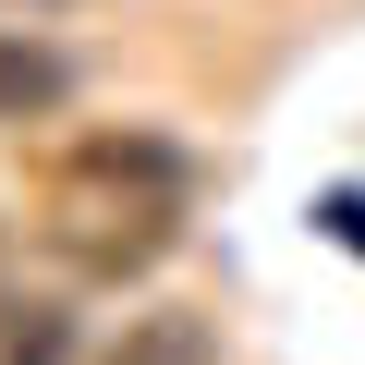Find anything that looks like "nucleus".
Here are the masks:
<instances>
[{"mask_svg": "<svg viewBox=\"0 0 365 365\" xmlns=\"http://www.w3.org/2000/svg\"><path fill=\"white\" fill-rule=\"evenodd\" d=\"M0 365H61V317H49V304H25V329L0 341Z\"/></svg>", "mask_w": 365, "mask_h": 365, "instance_id": "7ed1b4c3", "label": "nucleus"}, {"mask_svg": "<svg viewBox=\"0 0 365 365\" xmlns=\"http://www.w3.org/2000/svg\"><path fill=\"white\" fill-rule=\"evenodd\" d=\"M73 98V61L49 37H0V122H49Z\"/></svg>", "mask_w": 365, "mask_h": 365, "instance_id": "f03ea898", "label": "nucleus"}, {"mask_svg": "<svg viewBox=\"0 0 365 365\" xmlns=\"http://www.w3.org/2000/svg\"><path fill=\"white\" fill-rule=\"evenodd\" d=\"M182 195H195V170H182V146L158 134H98L61 158L49 182V244L86 268V280H134L182 244Z\"/></svg>", "mask_w": 365, "mask_h": 365, "instance_id": "f257e3e1", "label": "nucleus"}]
</instances>
